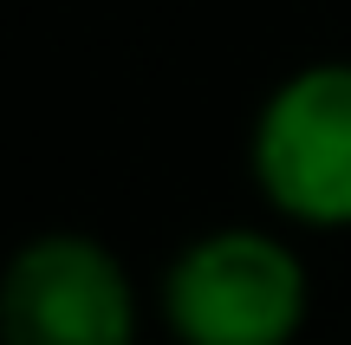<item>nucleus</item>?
<instances>
[{
  "label": "nucleus",
  "instance_id": "obj_3",
  "mask_svg": "<svg viewBox=\"0 0 351 345\" xmlns=\"http://www.w3.org/2000/svg\"><path fill=\"white\" fill-rule=\"evenodd\" d=\"M143 294L124 254L85 228L26 235L0 274V345H137Z\"/></svg>",
  "mask_w": 351,
  "mask_h": 345
},
{
  "label": "nucleus",
  "instance_id": "obj_2",
  "mask_svg": "<svg viewBox=\"0 0 351 345\" xmlns=\"http://www.w3.org/2000/svg\"><path fill=\"white\" fill-rule=\"evenodd\" d=\"M247 176L280 228H351V59H306L274 78L247 124Z\"/></svg>",
  "mask_w": 351,
  "mask_h": 345
},
{
  "label": "nucleus",
  "instance_id": "obj_1",
  "mask_svg": "<svg viewBox=\"0 0 351 345\" xmlns=\"http://www.w3.org/2000/svg\"><path fill=\"white\" fill-rule=\"evenodd\" d=\"M156 313L176 345H300L313 267L280 222H221L169 254Z\"/></svg>",
  "mask_w": 351,
  "mask_h": 345
}]
</instances>
